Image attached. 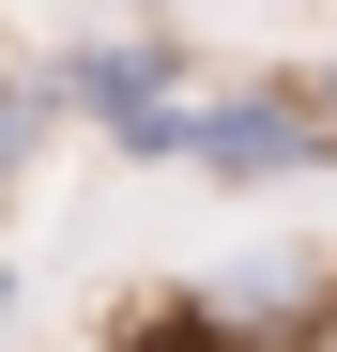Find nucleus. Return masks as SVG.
Wrapping results in <instances>:
<instances>
[{"label":"nucleus","instance_id":"obj_6","mask_svg":"<svg viewBox=\"0 0 337 352\" xmlns=\"http://www.w3.org/2000/svg\"><path fill=\"white\" fill-rule=\"evenodd\" d=\"M16 307H31V291H16V276H0V352H16Z\"/></svg>","mask_w":337,"mask_h":352},{"label":"nucleus","instance_id":"obj_5","mask_svg":"<svg viewBox=\"0 0 337 352\" xmlns=\"http://www.w3.org/2000/svg\"><path fill=\"white\" fill-rule=\"evenodd\" d=\"M62 16H168V0H62Z\"/></svg>","mask_w":337,"mask_h":352},{"label":"nucleus","instance_id":"obj_2","mask_svg":"<svg viewBox=\"0 0 337 352\" xmlns=\"http://www.w3.org/2000/svg\"><path fill=\"white\" fill-rule=\"evenodd\" d=\"M31 92H46V123H92L107 153H138L168 107L199 92V62H184V31H153V16H62V46L31 62Z\"/></svg>","mask_w":337,"mask_h":352},{"label":"nucleus","instance_id":"obj_7","mask_svg":"<svg viewBox=\"0 0 337 352\" xmlns=\"http://www.w3.org/2000/svg\"><path fill=\"white\" fill-rule=\"evenodd\" d=\"M307 92H322V107H337V62H322V77H307Z\"/></svg>","mask_w":337,"mask_h":352},{"label":"nucleus","instance_id":"obj_3","mask_svg":"<svg viewBox=\"0 0 337 352\" xmlns=\"http://www.w3.org/2000/svg\"><path fill=\"white\" fill-rule=\"evenodd\" d=\"M46 138H62V123H46V92H31V62H0V214L31 199V168H46Z\"/></svg>","mask_w":337,"mask_h":352},{"label":"nucleus","instance_id":"obj_4","mask_svg":"<svg viewBox=\"0 0 337 352\" xmlns=\"http://www.w3.org/2000/svg\"><path fill=\"white\" fill-rule=\"evenodd\" d=\"M292 352H337V261H322V307H307V337Z\"/></svg>","mask_w":337,"mask_h":352},{"label":"nucleus","instance_id":"obj_1","mask_svg":"<svg viewBox=\"0 0 337 352\" xmlns=\"http://www.w3.org/2000/svg\"><path fill=\"white\" fill-rule=\"evenodd\" d=\"M138 168H184V184L261 199V184H307V168H337V107H322L307 77H230V92L199 77V92L138 138Z\"/></svg>","mask_w":337,"mask_h":352}]
</instances>
